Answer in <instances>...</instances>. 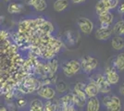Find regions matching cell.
<instances>
[{
  "mask_svg": "<svg viewBox=\"0 0 124 111\" xmlns=\"http://www.w3.org/2000/svg\"><path fill=\"white\" fill-rule=\"evenodd\" d=\"M81 69H82L81 62H79L78 60H75V59L64 62L62 64L63 73L65 74V76H67V77H72L76 73H78Z\"/></svg>",
  "mask_w": 124,
  "mask_h": 111,
  "instance_id": "1",
  "label": "cell"
},
{
  "mask_svg": "<svg viewBox=\"0 0 124 111\" xmlns=\"http://www.w3.org/2000/svg\"><path fill=\"white\" fill-rule=\"evenodd\" d=\"M103 105L107 107L108 111H120L121 102L116 95H106L103 97Z\"/></svg>",
  "mask_w": 124,
  "mask_h": 111,
  "instance_id": "2",
  "label": "cell"
},
{
  "mask_svg": "<svg viewBox=\"0 0 124 111\" xmlns=\"http://www.w3.org/2000/svg\"><path fill=\"white\" fill-rule=\"evenodd\" d=\"M92 81H93L95 84L97 85L100 93L108 94L111 91V84L109 83V81L107 80L105 75H102V74L93 75Z\"/></svg>",
  "mask_w": 124,
  "mask_h": 111,
  "instance_id": "3",
  "label": "cell"
},
{
  "mask_svg": "<svg viewBox=\"0 0 124 111\" xmlns=\"http://www.w3.org/2000/svg\"><path fill=\"white\" fill-rule=\"evenodd\" d=\"M81 66H82V69L85 73H91V71L96 69V67L98 66V60L93 57L86 56L81 59Z\"/></svg>",
  "mask_w": 124,
  "mask_h": 111,
  "instance_id": "4",
  "label": "cell"
},
{
  "mask_svg": "<svg viewBox=\"0 0 124 111\" xmlns=\"http://www.w3.org/2000/svg\"><path fill=\"white\" fill-rule=\"evenodd\" d=\"M74 100H73V94H66L60 97L57 101V111H65L73 107Z\"/></svg>",
  "mask_w": 124,
  "mask_h": 111,
  "instance_id": "5",
  "label": "cell"
},
{
  "mask_svg": "<svg viewBox=\"0 0 124 111\" xmlns=\"http://www.w3.org/2000/svg\"><path fill=\"white\" fill-rule=\"evenodd\" d=\"M77 25L81 32H83L84 34H90L93 32V22L88 20L87 18H80L77 21Z\"/></svg>",
  "mask_w": 124,
  "mask_h": 111,
  "instance_id": "6",
  "label": "cell"
},
{
  "mask_svg": "<svg viewBox=\"0 0 124 111\" xmlns=\"http://www.w3.org/2000/svg\"><path fill=\"white\" fill-rule=\"evenodd\" d=\"M37 94L40 95L41 97L46 99V100H52L55 95H56V90L54 88H52L50 86H46V85H43L41 86L38 91H37Z\"/></svg>",
  "mask_w": 124,
  "mask_h": 111,
  "instance_id": "7",
  "label": "cell"
},
{
  "mask_svg": "<svg viewBox=\"0 0 124 111\" xmlns=\"http://www.w3.org/2000/svg\"><path fill=\"white\" fill-rule=\"evenodd\" d=\"M107 80L109 81L110 84H117L119 81V73L117 72V69L114 67H108L106 69V74H105Z\"/></svg>",
  "mask_w": 124,
  "mask_h": 111,
  "instance_id": "8",
  "label": "cell"
},
{
  "mask_svg": "<svg viewBox=\"0 0 124 111\" xmlns=\"http://www.w3.org/2000/svg\"><path fill=\"white\" fill-rule=\"evenodd\" d=\"M112 32H113V29H111L110 27H108V28H99L95 32V37L98 40H107L111 36Z\"/></svg>",
  "mask_w": 124,
  "mask_h": 111,
  "instance_id": "9",
  "label": "cell"
},
{
  "mask_svg": "<svg viewBox=\"0 0 124 111\" xmlns=\"http://www.w3.org/2000/svg\"><path fill=\"white\" fill-rule=\"evenodd\" d=\"M109 9H110V7H109L107 0H99L95 5V11L98 16L103 15L107 12H109Z\"/></svg>",
  "mask_w": 124,
  "mask_h": 111,
  "instance_id": "10",
  "label": "cell"
},
{
  "mask_svg": "<svg viewBox=\"0 0 124 111\" xmlns=\"http://www.w3.org/2000/svg\"><path fill=\"white\" fill-rule=\"evenodd\" d=\"M113 15L110 12H107L103 15L99 16V21L101 24V28H108L110 27V24L113 21Z\"/></svg>",
  "mask_w": 124,
  "mask_h": 111,
  "instance_id": "11",
  "label": "cell"
},
{
  "mask_svg": "<svg viewBox=\"0 0 124 111\" xmlns=\"http://www.w3.org/2000/svg\"><path fill=\"white\" fill-rule=\"evenodd\" d=\"M85 93L87 95L88 98L89 97H94L98 95L99 93V89L97 87V85L95 84L93 81H90L89 83L85 85Z\"/></svg>",
  "mask_w": 124,
  "mask_h": 111,
  "instance_id": "12",
  "label": "cell"
},
{
  "mask_svg": "<svg viewBox=\"0 0 124 111\" xmlns=\"http://www.w3.org/2000/svg\"><path fill=\"white\" fill-rule=\"evenodd\" d=\"M100 107V102L96 96L89 97L86 103V109L87 111H98Z\"/></svg>",
  "mask_w": 124,
  "mask_h": 111,
  "instance_id": "13",
  "label": "cell"
},
{
  "mask_svg": "<svg viewBox=\"0 0 124 111\" xmlns=\"http://www.w3.org/2000/svg\"><path fill=\"white\" fill-rule=\"evenodd\" d=\"M36 83H35V80L32 78H28L24 81V83L22 85V91L24 92V94H29L35 89Z\"/></svg>",
  "mask_w": 124,
  "mask_h": 111,
  "instance_id": "14",
  "label": "cell"
},
{
  "mask_svg": "<svg viewBox=\"0 0 124 111\" xmlns=\"http://www.w3.org/2000/svg\"><path fill=\"white\" fill-rule=\"evenodd\" d=\"M111 45L115 50H121L124 48V39L119 35H117L112 38Z\"/></svg>",
  "mask_w": 124,
  "mask_h": 111,
  "instance_id": "15",
  "label": "cell"
},
{
  "mask_svg": "<svg viewBox=\"0 0 124 111\" xmlns=\"http://www.w3.org/2000/svg\"><path fill=\"white\" fill-rule=\"evenodd\" d=\"M114 68L118 70H124V53L119 54L114 59Z\"/></svg>",
  "mask_w": 124,
  "mask_h": 111,
  "instance_id": "16",
  "label": "cell"
},
{
  "mask_svg": "<svg viewBox=\"0 0 124 111\" xmlns=\"http://www.w3.org/2000/svg\"><path fill=\"white\" fill-rule=\"evenodd\" d=\"M69 7V2L68 0H57L54 3V9L57 12H61L65 10Z\"/></svg>",
  "mask_w": 124,
  "mask_h": 111,
  "instance_id": "17",
  "label": "cell"
},
{
  "mask_svg": "<svg viewBox=\"0 0 124 111\" xmlns=\"http://www.w3.org/2000/svg\"><path fill=\"white\" fill-rule=\"evenodd\" d=\"M45 104L39 99H33L30 104V109L31 111H44Z\"/></svg>",
  "mask_w": 124,
  "mask_h": 111,
  "instance_id": "18",
  "label": "cell"
},
{
  "mask_svg": "<svg viewBox=\"0 0 124 111\" xmlns=\"http://www.w3.org/2000/svg\"><path fill=\"white\" fill-rule=\"evenodd\" d=\"M23 9V6L21 4H17V3H10L8 7V10L11 14H18L21 13Z\"/></svg>",
  "mask_w": 124,
  "mask_h": 111,
  "instance_id": "19",
  "label": "cell"
},
{
  "mask_svg": "<svg viewBox=\"0 0 124 111\" xmlns=\"http://www.w3.org/2000/svg\"><path fill=\"white\" fill-rule=\"evenodd\" d=\"M113 32L117 35H123L124 33V21H118L113 27Z\"/></svg>",
  "mask_w": 124,
  "mask_h": 111,
  "instance_id": "20",
  "label": "cell"
},
{
  "mask_svg": "<svg viewBox=\"0 0 124 111\" xmlns=\"http://www.w3.org/2000/svg\"><path fill=\"white\" fill-rule=\"evenodd\" d=\"M65 41L69 45H73L75 44L76 42H77V38L75 37V34L74 32H67L65 33Z\"/></svg>",
  "mask_w": 124,
  "mask_h": 111,
  "instance_id": "21",
  "label": "cell"
},
{
  "mask_svg": "<svg viewBox=\"0 0 124 111\" xmlns=\"http://www.w3.org/2000/svg\"><path fill=\"white\" fill-rule=\"evenodd\" d=\"M44 111H57V102L53 100H47L45 104Z\"/></svg>",
  "mask_w": 124,
  "mask_h": 111,
  "instance_id": "22",
  "label": "cell"
},
{
  "mask_svg": "<svg viewBox=\"0 0 124 111\" xmlns=\"http://www.w3.org/2000/svg\"><path fill=\"white\" fill-rule=\"evenodd\" d=\"M32 7H33L37 11H44L47 7L46 1V0H37Z\"/></svg>",
  "mask_w": 124,
  "mask_h": 111,
  "instance_id": "23",
  "label": "cell"
},
{
  "mask_svg": "<svg viewBox=\"0 0 124 111\" xmlns=\"http://www.w3.org/2000/svg\"><path fill=\"white\" fill-rule=\"evenodd\" d=\"M39 26H40V29L44 32V33H49L53 30L51 23H49L48 21H44L42 24H39Z\"/></svg>",
  "mask_w": 124,
  "mask_h": 111,
  "instance_id": "24",
  "label": "cell"
},
{
  "mask_svg": "<svg viewBox=\"0 0 124 111\" xmlns=\"http://www.w3.org/2000/svg\"><path fill=\"white\" fill-rule=\"evenodd\" d=\"M48 68H49V70L51 73H55L58 68V63H57V59H55V58L50 59L49 63H48Z\"/></svg>",
  "mask_w": 124,
  "mask_h": 111,
  "instance_id": "25",
  "label": "cell"
},
{
  "mask_svg": "<svg viewBox=\"0 0 124 111\" xmlns=\"http://www.w3.org/2000/svg\"><path fill=\"white\" fill-rule=\"evenodd\" d=\"M56 86H57V92H59V93H63V92H65L68 88L67 84H66L63 81H59L57 84H56Z\"/></svg>",
  "mask_w": 124,
  "mask_h": 111,
  "instance_id": "26",
  "label": "cell"
},
{
  "mask_svg": "<svg viewBox=\"0 0 124 111\" xmlns=\"http://www.w3.org/2000/svg\"><path fill=\"white\" fill-rule=\"evenodd\" d=\"M107 1H108V4L110 9L115 8L119 4V0H107Z\"/></svg>",
  "mask_w": 124,
  "mask_h": 111,
  "instance_id": "27",
  "label": "cell"
},
{
  "mask_svg": "<svg viewBox=\"0 0 124 111\" xmlns=\"http://www.w3.org/2000/svg\"><path fill=\"white\" fill-rule=\"evenodd\" d=\"M17 105L20 106V107H22V106H24L26 105V100L25 99H20V100H18V102H17Z\"/></svg>",
  "mask_w": 124,
  "mask_h": 111,
  "instance_id": "28",
  "label": "cell"
},
{
  "mask_svg": "<svg viewBox=\"0 0 124 111\" xmlns=\"http://www.w3.org/2000/svg\"><path fill=\"white\" fill-rule=\"evenodd\" d=\"M37 0H25V3L29 6H33Z\"/></svg>",
  "mask_w": 124,
  "mask_h": 111,
  "instance_id": "29",
  "label": "cell"
},
{
  "mask_svg": "<svg viewBox=\"0 0 124 111\" xmlns=\"http://www.w3.org/2000/svg\"><path fill=\"white\" fill-rule=\"evenodd\" d=\"M119 11L120 13H124V4H121L119 7Z\"/></svg>",
  "mask_w": 124,
  "mask_h": 111,
  "instance_id": "30",
  "label": "cell"
},
{
  "mask_svg": "<svg viewBox=\"0 0 124 111\" xmlns=\"http://www.w3.org/2000/svg\"><path fill=\"white\" fill-rule=\"evenodd\" d=\"M85 0H72V2L74 4H81V3H83Z\"/></svg>",
  "mask_w": 124,
  "mask_h": 111,
  "instance_id": "31",
  "label": "cell"
},
{
  "mask_svg": "<svg viewBox=\"0 0 124 111\" xmlns=\"http://www.w3.org/2000/svg\"><path fill=\"white\" fill-rule=\"evenodd\" d=\"M120 93L124 95V83L121 85V87H120Z\"/></svg>",
  "mask_w": 124,
  "mask_h": 111,
  "instance_id": "32",
  "label": "cell"
},
{
  "mask_svg": "<svg viewBox=\"0 0 124 111\" xmlns=\"http://www.w3.org/2000/svg\"><path fill=\"white\" fill-rule=\"evenodd\" d=\"M0 111H8V109L6 108L5 106H1V108H0Z\"/></svg>",
  "mask_w": 124,
  "mask_h": 111,
  "instance_id": "33",
  "label": "cell"
},
{
  "mask_svg": "<svg viewBox=\"0 0 124 111\" xmlns=\"http://www.w3.org/2000/svg\"><path fill=\"white\" fill-rule=\"evenodd\" d=\"M65 111H76V110L74 109V107H71V108H69V109H67V110Z\"/></svg>",
  "mask_w": 124,
  "mask_h": 111,
  "instance_id": "34",
  "label": "cell"
},
{
  "mask_svg": "<svg viewBox=\"0 0 124 111\" xmlns=\"http://www.w3.org/2000/svg\"><path fill=\"white\" fill-rule=\"evenodd\" d=\"M25 111H31V109H30V110H25Z\"/></svg>",
  "mask_w": 124,
  "mask_h": 111,
  "instance_id": "35",
  "label": "cell"
},
{
  "mask_svg": "<svg viewBox=\"0 0 124 111\" xmlns=\"http://www.w3.org/2000/svg\"><path fill=\"white\" fill-rule=\"evenodd\" d=\"M9 111H16V110H9Z\"/></svg>",
  "mask_w": 124,
  "mask_h": 111,
  "instance_id": "36",
  "label": "cell"
},
{
  "mask_svg": "<svg viewBox=\"0 0 124 111\" xmlns=\"http://www.w3.org/2000/svg\"><path fill=\"white\" fill-rule=\"evenodd\" d=\"M6 1H8V0H6Z\"/></svg>",
  "mask_w": 124,
  "mask_h": 111,
  "instance_id": "37",
  "label": "cell"
},
{
  "mask_svg": "<svg viewBox=\"0 0 124 111\" xmlns=\"http://www.w3.org/2000/svg\"><path fill=\"white\" fill-rule=\"evenodd\" d=\"M123 34H124V33H123Z\"/></svg>",
  "mask_w": 124,
  "mask_h": 111,
  "instance_id": "38",
  "label": "cell"
}]
</instances>
